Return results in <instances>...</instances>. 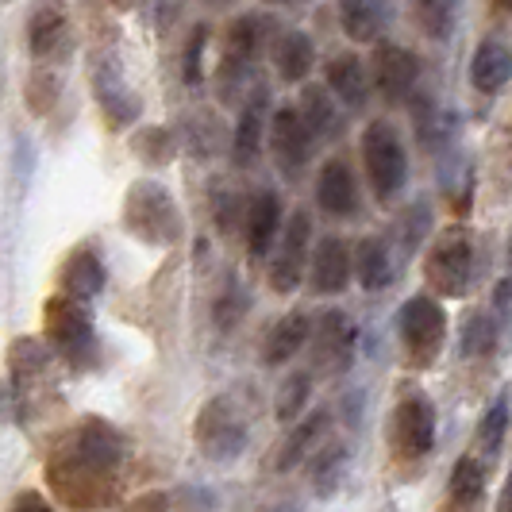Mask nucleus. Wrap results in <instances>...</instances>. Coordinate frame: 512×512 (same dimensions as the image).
<instances>
[{
	"mask_svg": "<svg viewBox=\"0 0 512 512\" xmlns=\"http://www.w3.org/2000/svg\"><path fill=\"white\" fill-rule=\"evenodd\" d=\"M312 62H316V51H312V39L305 31H285L274 43V66L285 81H305Z\"/></svg>",
	"mask_w": 512,
	"mask_h": 512,
	"instance_id": "27",
	"label": "nucleus"
},
{
	"mask_svg": "<svg viewBox=\"0 0 512 512\" xmlns=\"http://www.w3.org/2000/svg\"><path fill=\"white\" fill-rule=\"evenodd\" d=\"M308 389H312V378H308L305 370L301 374H289L278 389V401H274V412H278V420L282 424H293V420H301V412L308 405Z\"/></svg>",
	"mask_w": 512,
	"mask_h": 512,
	"instance_id": "30",
	"label": "nucleus"
},
{
	"mask_svg": "<svg viewBox=\"0 0 512 512\" xmlns=\"http://www.w3.org/2000/svg\"><path fill=\"white\" fill-rule=\"evenodd\" d=\"M120 459H124L120 436L104 420H85L74 436L58 447V455L47 466V478L66 505L93 509L112 497Z\"/></svg>",
	"mask_w": 512,
	"mask_h": 512,
	"instance_id": "1",
	"label": "nucleus"
},
{
	"mask_svg": "<svg viewBox=\"0 0 512 512\" xmlns=\"http://www.w3.org/2000/svg\"><path fill=\"white\" fill-rule=\"evenodd\" d=\"M428 285L439 297H462L474 282V243L466 231H443L424 262Z\"/></svg>",
	"mask_w": 512,
	"mask_h": 512,
	"instance_id": "5",
	"label": "nucleus"
},
{
	"mask_svg": "<svg viewBox=\"0 0 512 512\" xmlns=\"http://www.w3.org/2000/svg\"><path fill=\"white\" fill-rule=\"evenodd\" d=\"M308 235H312V220H308V212H293V216H289V224H285V247L305 255Z\"/></svg>",
	"mask_w": 512,
	"mask_h": 512,
	"instance_id": "37",
	"label": "nucleus"
},
{
	"mask_svg": "<svg viewBox=\"0 0 512 512\" xmlns=\"http://www.w3.org/2000/svg\"><path fill=\"white\" fill-rule=\"evenodd\" d=\"M351 270H355L362 289H370V293H378L393 282V266H389V251H385L382 239H362L351 255Z\"/></svg>",
	"mask_w": 512,
	"mask_h": 512,
	"instance_id": "26",
	"label": "nucleus"
},
{
	"mask_svg": "<svg viewBox=\"0 0 512 512\" xmlns=\"http://www.w3.org/2000/svg\"><path fill=\"white\" fill-rule=\"evenodd\" d=\"M205 43H208V27H193L189 47H185V81H189V85L201 81V54H205Z\"/></svg>",
	"mask_w": 512,
	"mask_h": 512,
	"instance_id": "36",
	"label": "nucleus"
},
{
	"mask_svg": "<svg viewBox=\"0 0 512 512\" xmlns=\"http://www.w3.org/2000/svg\"><path fill=\"white\" fill-rule=\"evenodd\" d=\"M193 439H197L201 455L212 462H228L243 455L247 420H243V412H239V405L231 401L228 393H220V397L201 405L197 420H193Z\"/></svg>",
	"mask_w": 512,
	"mask_h": 512,
	"instance_id": "4",
	"label": "nucleus"
},
{
	"mask_svg": "<svg viewBox=\"0 0 512 512\" xmlns=\"http://www.w3.org/2000/svg\"><path fill=\"white\" fill-rule=\"evenodd\" d=\"M212 4H220V0H212Z\"/></svg>",
	"mask_w": 512,
	"mask_h": 512,
	"instance_id": "44",
	"label": "nucleus"
},
{
	"mask_svg": "<svg viewBox=\"0 0 512 512\" xmlns=\"http://www.w3.org/2000/svg\"><path fill=\"white\" fill-rule=\"evenodd\" d=\"M493 343H497V328H493V320L482 316V312H474L470 320H466V328H462V351L470 355V359H482L493 351Z\"/></svg>",
	"mask_w": 512,
	"mask_h": 512,
	"instance_id": "34",
	"label": "nucleus"
},
{
	"mask_svg": "<svg viewBox=\"0 0 512 512\" xmlns=\"http://www.w3.org/2000/svg\"><path fill=\"white\" fill-rule=\"evenodd\" d=\"M343 470H347V451H343L339 443L320 447V455H316V462H312V489H316L320 497L335 493L339 482H343Z\"/></svg>",
	"mask_w": 512,
	"mask_h": 512,
	"instance_id": "29",
	"label": "nucleus"
},
{
	"mask_svg": "<svg viewBox=\"0 0 512 512\" xmlns=\"http://www.w3.org/2000/svg\"><path fill=\"white\" fill-rule=\"evenodd\" d=\"M297 112H301L305 128L312 131V139H320V135H335V131H339V112H335L328 89H320V85H308L305 93H301Z\"/></svg>",
	"mask_w": 512,
	"mask_h": 512,
	"instance_id": "28",
	"label": "nucleus"
},
{
	"mask_svg": "<svg viewBox=\"0 0 512 512\" xmlns=\"http://www.w3.org/2000/svg\"><path fill=\"white\" fill-rule=\"evenodd\" d=\"M316 201L328 216H351L359 208V189H355V174L347 162L332 158L324 170H320V181H316Z\"/></svg>",
	"mask_w": 512,
	"mask_h": 512,
	"instance_id": "16",
	"label": "nucleus"
},
{
	"mask_svg": "<svg viewBox=\"0 0 512 512\" xmlns=\"http://www.w3.org/2000/svg\"><path fill=\"white\" fill-rule=\"evenodd\" d=\"M266 4H297V0H266Z\"/></svg>",
	"mask_w": 512,
	"mask_h": 512,
	"instance_id": "41",
	"label": "nucleus"
},
{
	"mask_svg": "<svg viewBox=\"0 0 512 512\" xmlns=\"http://www.w3.org/2000/svg\"><path fill=\"white\" fill-rule=\"evenodd\" d=\"M397 328H401V343L409 351L412 366H432L447 343V316L439 301L432 297H412L405 301L401 316H397Z\"/></svg>",
	"mask_w": 512,
	"mask_h": 512,
	"instance_id": "6",
	"label": "nucleus"
},
{
	"mask_svg": "<svg viewBox=\"0 0 512 512\" xmlns=\"http://www.w3.org/2000/svg\"><path fill=\"white\" fill-rule=\"evenodd\" d=\"M262 143H266V89H255V97L247 101L239 124H235V143H231L235 162L239 166H255Z\"/></svg>",
	"mask_w": 512,
	"mask_h": 512,
	"instance_id": "20",
	"label": "nucleus"
},
{
	"mask_svg": "<svg viewBox=\"0 0 512 512\" xmlns=\"http://www.w3.org/2000/svg\"><path fill=\"white\" fill-rule=\"evenodd\" d=\"M497 512H512V478H509V486L501 489V501H497Z\"/></svg>",
	"mask_w": 512,
	"mask_h": 512,
	"instance_id": "39",
	"label": "nucleus"
},
{
	"mask_svg": "<svg viewBox=\"0 0 512 512\" xmlns=\"http://www.w3.org/2000/svg\"><path fill=\"white\" fill-rule=\"evenodd\" d=\"M270 151L285 174H297L312 154V131L305 128V120L293 104H282L270 120Z\"/></svg>",
	"mask_w": 512,
	"mask_h": 512,
	"instance_id": "11",
	"label": "nucleus"
},
{
	"mask_svg": "<svg viewBox=\"0 0 512 512\" xmlns=\"http://www.w3.org/2000/svg\"><path fill=\"white\" fill-rule=\"evenodd\" d=\"M43 328L51 339L54 351H62L66 359H81L89 347H93V316L85 312L81 301L58 293L43 308Z\"/></svg>",
	"mask_w": 512,
	"mask_h": 512,
	"instance_id": "9",
	"label": "nucleus"
},
{
	"mask_svg": "<svg viewBox=\"0 0 512 512\" xmlns=\"http://www.w3.org/2000/svg\"><path fill=\"white\" fill-rule=\"evenodd\" d=\"M505 432H509V401L501 397V401H493V409L478 424V451L486 459H493L501 451V443H505Z\"/></svg>",
	"mask_w": 512,
	"mask_h": 512,
	"instance_id": "32",
	"label": "nucleus"
},
{
	"mask_svg": "<svg viewBox=\"0 0 512 512\" xmlns=\"http://www.w3.org/2000/svg\"><path fill=\"white\" fill-rule=\"evenodd\" d=\"M308 270H312L316 293H339V289H347V282L355 278V270H351V251L343 247V239H320L316 251H312Z\"/></svg>",
	"mask_w": 512,
	"mask_h": 512,
	"instance_id": "13",
	"label": "nucleus"
},
{
	"mask_svg": "<svg viewBox=\"0 0 512 512\" xmlns=\"http://www.w3.org/2000/svg\"><path fill=\"white\" fill-rule=\"evenodd\" d=\"M389 12L382 0H339V27L351 43H378Z\"/></svg>",
	"mask_w": 512,
	"mask_h": 512,
	"instance_id": "18",
	"label": "nucleus"
},
{
	"mask_svg": "<svg viewBox=\"0 0 512 512\" xmlns=\"http://www.w3.org/2000/svg\"><path fill=\"white\" fill-rule=\"evenodd\" d=\"M27 43H31V54L39 62H51V58L66 54V47H70V16H66L62 0H39L35 4L31 24H27Z\"/></svg>",
	"mask_w": 512,
	"mask_h": 512,
	"instance_id": "12",
	"label": "nucleus"
},
{
	"mask_svg": "<svg viewBox=\"0 0 512 512\" xmlns=\"http://www.w3.org/2000/svg\"><path fill=\"white\" fill-rule=\"evenodd\" d=\"M493 4H497L501 12H509V16H512V0H493Z\"/></svg>",
	"mask_w": 512,
	"mask_h": 512,
	"instance_id": "40",
	"label": "nucleus"
},
{
	"mask_svg": "<svg viewBox=\"0 0 512 512\" xmlns=\"http://www.w3.org/2000/svg\"><path fill=\"white\" fill-rule=\"evenodd\" d=\"M243 228H247V247H251V255L262 258L270 247H274L278 228H282V201H278V193H274V189H262V193L251 197Z\"/></svg>",
	"mask_w": 512,
	"mask_h": 512,
	"instance_id": "14",
	"label": "nucleus"
},
{
	"mask_svg": "<svg viewBox=\"0 0 512 512\" xmlns=\"http://www.w3.org/2000/svg\"><path fill=\"white\" fill-rule=\"evenodd\" d=\"M328 93H335L347 108H362L366 93H370V81H366V66L359 62V54H339L328 62Z\"/></svg>",
	"mask_w": 512,
	"mask_h": 512,
	"instance_id": "21",
	"label": "nucleus"
},
{
	"mask_svg": "<svg viewBox=\"0 0 512 512\" xmlns=\"http://www.w3.org/2000/svg\"><path fill=\"white\" fill-rule=\"evenodd\" d=\"M93 89H97V101H101L104 116H108L112 128H124V124H131L139 116V97L120 81L116 66H108V62L97 66L93 70Z\"/></svg>",
	"mask_w": 512,
	"mask_h": 512,
	"instance_id": "15",
	"label": "nucleus"
},
{
	"mask_svg": "<svg viewBox=\"0 0 512 512\" xmlns=\"http://www.w3.org/2000/svg\"><path fill=\"white\" fill-rule=\"evenodd\" d=\"M486 497V470L478 459H459L455 474H451V486H447V501H443V512H478Z\"/></svg>",
	"mask_w": 512,
	"mask_h": 512,
	"instance_id": "22",
	"label": "nucleus"
},
{
	"mask_svg": "<svg viewBox=\"0 0 512 512\" xmlns=\"http://www.w3.org/2000/svg\"><path fill=\"white\" fill-rule=\"evenodd\" d=\"M509 266H512V239H509Z\"/></svg>",
	"mask_w": 512,
	"mask_h": 512,
	"instance_id": "42",
	"label": "nucleus"
},
{
	"mask_svg": "<svg viewBox=\"0 0 512 512\" xmlns=\"http://www.w3.org/2000/svg\"><path fill=\"white\" fill-rule=\"evenodd\" d=\"M297 428L282 439V447H278V459L274 466L278 470H293L297 462L308 459V451H312V443H320L324 439V428H328V412H312V416H301V420H293Z\"/></svg>",
	"mask_w": 512,
	"mask_h": 512,
	"instance_id": "25",
	"label": "nucleus"
},
{
	"mask_svg": "<svg viewBox=\"0 0 512 512\" xmlns=\"http://www.w3.org/2000/svg\"><path fill=\"white\" fill-rule=\"evenodd\" d=\"M124 228H128L139 243H154V247L178 243L181 212H178L174 193H170L166 185H158L154 178L135 181L128 189V201H124Z\"/></svg>",
	"mask_w": 512,
	"mask_h": 512,
	"instance_id": "2",
	"label": "nucleus"
},
{
	"mask_svg": "<svg viewBox=\"0 0 512 512\" xmlns=\"http://www.w3.org/2000/svg\"><path fill=\"white\" fill-rule=\"evenodd\" d=\"M116 4H128V0H116Z\"/></svg>",
	"mask_w": 512,
	"mask_h": 512,
	"instance_id": "43",
	"label": "nucleus"
},
{
	"mask_svg": "<svg viewBox=\"0 0 512 512\" xmlns=\"http://www.w3.org/2000/svg\"><path fill=\"white\" fill-rule=\"evenodd\" d=\"M308 343H312V362H316L320 374H343V370H351V362H355L359 328L351 324L347 312L328 308V312L316 320V328L308 332Z\"/></svg>",
	"mask_w": 512,
	"mask_h": 512,
	"instance_id": "8",
	"label": "nucleus"
},
{
	"mask_svg": "<svg viewBox=\"0 0 512 512\" xmlns=\"http://www.w3.org/2000/svg\"><path fill=\"white\" fill-rule=\"evenodd\" d=\"M455 12H459V0H416V20H420V27L432 39H447L451 35Z\"/></svg>",
	"mask_w": 512,
	"mask_h": 512,
	"instance_id": "31",
	"label": "nucleus"
},
{
	"mask_svg": "<svg viewBox=\"0 0 512 512\" xmlns=\"http://www.w3.org/2000/svg\"><path fill=\"white\" fill-rule=\"evenodd\" d=\"M301 270H305V255L282 247V255L270 262V285H274L278 293H293V289L301 285Z\"/></svg>",
	"mask_w": 512,
	"mask_h": 512,
	"instance_id": "35",
	"label": "nucleus"
},
{
	"mask_svg": "<svg viewBox=\"0 0 512 512\" xmlns=\"http://www.w3.org/2000/svg\"><path fill=\"white\" fill-rule=\"evenodd\" d=\"M509 77H512V51L505 43H497V39H486L474 51V58H470V81H474V89L497 93Z\"/></svg>",
	"mask_w": 512,
	"mask_h": 512,
	"instance_id": "23",
	"label": "nucleus"
},
{
	"mask_svg": "<svg viewBox=\"0 0 512 512\" xmlns=\"http://www.w3.org/2000/svg\"><path fill=\"white\" fill-rule=\"evenodd\" d=\"M420 81V62L416 54L397 47V43H382L374 51V85L389 104H405L416 93Z\"/></svg>",
	"mask_w": 512,
	"mask_h": 512,
	"instance_id": "10",
	"label": "nucleus"
},
{
	"mask_svg": "<svg viewBox=\"0 0 512 512\" xmlns=\"http://www.w3.org/2000/svg\"><path fill=\"white\" fill-rule=\"evenodd\" d=\"M308 332H312V324H308L305 312L282 316V320L274 324L270 339H266V347H262V359L270 362V366H282V362L297 359V351L308 343Z\"/></svg>",
	"mask_w": 512,
	"mask_h": 512,
	"instance_id": "24",
	"label": "nucleus"
},
{
	"mask_svg": "<svg viewBox=\"0 0 512 512\" xmlns=\"http://www.w3.org/2000/svg\"><path fill=\"white\" fill-rule=\"evenodd\" d=\"M131 151L139 154L143 162H151V166H166V162L174 158V139H170L166 128H143L135 135Z\"/></svg>",
	"mask_w": 512,
	"mask_h": 512,
	"instance_id": "33",
	"label": "nucleus"
},
{
	"mask_svg": "<svg viewBox=\"0 0 512 512\" xmlns=\"http://www.w3.org/2000/svg\"><path fill=\"white\" fill-rule=\"evenodd\" d=\"M362 166H366L370 189H374V197L382 205L401 193V185L409 178V158H405L397 131L389 128L385 120H374L362 131Z\"/></svg>",
	"mask_w": 512,
	"mask_h": 512,
	"instance_id": "3",
	"label": "nucleus"
},
{
	"mask_svg": "<svg viewBox=\"0 0 512 512\" xmlns=\"http://www.w3.org/2000/svg\"><path fill=\"white\" fill-rule=\"evenodd\" d=\"M8 512H54V509L39 497V493H31V489H27V493H20V497L12 501V509Z\"/></svg>",
	"mask_w": 512,
	"mask_h": 512,
	"instance_id": "38",
	"label": "nucleus"
},
{
	"mask_svg": "<svg viewBox=\"0 0 512 512\" xmlns=\"http://www.w3.org/2000/svg\"><path fill=\"white\" fill-rule=\"evenodd\" d=\"M58 289L66 293V297H74V301H89V297H97L104 289V266L101 258L93 255L89 247H77L74 255L62 262V274H58Z\"/></svg>",
	"mask_w": 512,
	"mask_h": 512,
	"instance_id": "17",
	"label": "nucleus"
},
{
	"mask_svg": "<svg viewBox=\"0 0 512 512\" xmlns=\"http://www.w3.org/2000/svg\"><path fill=\"white\" fill-rule=\"evenodd\" d=\"M389 447L401 455V459H420L436 447V409L428 397H405L393 416H389V428H385Z\"/></svg>",
	"mask_w": 512,
	"mask_h": 512,
	"instance_id": "7",
	"label": "nucleus"
},
{
	"mask_svg": "<svg viewBox=\"0 0 512 512\" xmlns=\"http://www.w3.org/2000/svg\"><path fill=\"white\" fill-rule=\"evenodd\" d=\"M47 366H51V355L39 339H16L8 347V370H12V382H16V397L35 393L39 382L47 378Z\"/></svg>",
	"mask_w": 512,
	"mask_h": 512,
	"instance_id": "19",
	"label": "nucleus"
}]
</instances>
